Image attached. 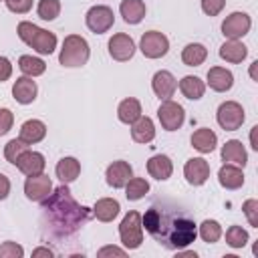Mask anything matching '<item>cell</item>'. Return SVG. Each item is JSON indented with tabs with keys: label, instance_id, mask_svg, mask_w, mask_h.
<instances>
[{
	"label": "cell",
	"instance_id": "6da1fadb",
	"mask_svg": "<svg viewBox=\"0 0 258 258\" xmlns=\"http://www.w3.org/2000/svg\"><path fill=\"white\" fill-rule=\"evenodd\" d=\"M141 224L145 226L147 234L167 250H181L198 236L196 222L189 212L171 202L149 206L141 218Z\"/></svg>",
	"mask_w": 258,
	"mask_h": 258
},
{
	"label": "cell",
	"instance_id": "7a4b0ae2",
	"mask_svg": "<svg viewBox=\"0 0 258 258\" xmlns=\"http://www.w3.org/2000/svg\"><path fill=\"white\" fill-rule=\"evenodd\" d=\"M89 208L81 206L73 196L67 183L58 185L48 198L42 200V224L50 236L67 238L75 234L89 222Z\"/></svg>",
	"mask_w": 258,
	"mask_h": 258
},
{
	"label": "cell",
	"instance_id": "3957f363",
	"mask_svg": "<svg viewBox=\"0 0 258 258\" xmlns=\"http://www.w3.org/2000/svg\"><path fill=\"white\" fill-rule=\"evenodd\" d=\"M20 40H24L28 46H32L36 52L40 54H50L54 48H56V36L54 32H48L32 22H20L18 28H16Z\"/></svg>",
	"mask_w": 258,
	"mask_h": 258
},
{
	"label": "cell",
	"instance_id": "277c9868",
	"mask_svg": "<svg viewBox=\"0 0 258 258\" xmlns=\"http://www.w3.org/2000/svg\"><path fill=\"white\" fill-rule=\"evenodd\" d=\"M89 54H91L89 42L79 34H69L62 42L58 62L62 67H83L89 60Z\"/></svg>",
	"mask_w": 258,
	"mask_h": 258
},
{
	"label": "cell",
	"instance_id": "5b68a950",
	"mask_svg": "<svg viewBox=\"0 0 258 258\" xmlns=\"http://www.w3.org/2000/svg\"><path fill=\"white\" fill-rule=\"evenodd\" d=\"M119 236L121 242L127 250L139 248L143 242V224H141V214L131 210L129 214H125V218L119 224Z\"/></svg>",
	"mask_w": 258,
	"mask_h": 258
},
{
	"label": "cell",
	"instance_id": "8992f818",
	"mask_svg": "<svg viewBox=\"0 0 258 258\" xmlns=\"http://www.w3.org/2000/svg\"><path fill=\"white\" fill-rule=\"evenodd\" d=\"M216 119H218V123H220L222 129H226V131H236V129L242 127L246 115H244V109H242L240 103H236V101H226V103H222V105L218 107Z\"/></svg>",
	"mask_w": 258,
	"mask_h": 258
},
{
	"label": "cell",
	"instance_id": "52a82bcc",
	"mask_svg": "<svg viewBox=\"0 0 258 258\" xmlns=\"http://www.w3.org/2000/svg\"><path fill=\"white\" fill-rule=\"evenodd\" d=\"M157 117H159V123L165 131H175L183 125L185 121V113H183V107L171 99H165L159 109H157Z\"/></svg>",
	"mask_w": 258,
	"mask_h": 258
},
{
	"label": "cell",
	"instance_id": "ba28073f",
	"mask_svg": "<svg viewBox=\"0 0 258 258\" xmlns=\"http://www.w3.org/2000/svg\"><path fill=\"white\" fill-rule=\"evenodd\" d=\"M139 48L141 52L147 56V58H161L167 54L169 50V40L163 32H157V30H149L141 36L139 40Z\"/></svg>",
	"mask_w": 258,
	"mask_h": 258
},
{
	"label": "cell",
	"instance_id": "9c48e42d",
	"mask_svg": "<svg viewBox=\"0 0 258 258\" xmlns=\"http://www.w3.org/2000/svg\"><path fill=\"white\" fill-rule=\"evenodd\" d=\"M85 22H87L89 30H93L95 34H103V32H107L113 26L115 16H113V10L109 6H103L101 4V6L89 8V12L85 16Z\"/></svg>",
	"mask_w": 258,
	"mask_h": 258
},
{
	"label": "cell",
	"instance_id": "30bf717a",
	"mask_svg": "<svg viewBox=\"0 0 258 258\" xmlns=\"http://www.w3.org/2000/svg\"><path fill=\"white\" fill-rule=\"evenodd\" d=\"M252 26V20L246 12H232L224 22H222V34L228 40H238L244 34H248Z\"/></svg>",
	"mask_w": 258,
	"mask_h": 258
},
{
	"label": "cell",
	"instance_id": "8fae6325",
	"mask_svg": "<svg viewBox=\"0 0 258 258\" xmlns=\"http://www.w3.org/2000/svg\"><path fill=\"white\" fill-rule=\"evenodd\" d=\"M52 191V181L48 175H28L24 181V194L28 200L32 202H42L44 198H48V194Z\"/></svg>",
	"mask_w": 258,
	"mask_h": 258
},
{
	"label": "cell",
	"instance_id": "7c38bea8",
	"mask_svg": "<svg viewBox=\"0 0 258 258\" xmlns=\"http://www.w3.org/2000/svg\"><path fill=\"white\" fill-rule=\"evenodd\" d=\"M109 54L119 62H125L129 58H133V54H135L133 38L127 36V34H113L111 40H109Z\"/></svg>",
	"mask_w": 258,
	"mask_h": 258
},
{
	"label": "cell",
	"instance_id": "4fadbf2b",
	"mask_svg": "<svg viewBox=\"0 0 258 258\" xmlns=\"http://www.w3.org/2000/svg\"><path fill=\"white\" fill-rule=\"evenodd\" d=\"M183 175L187 179V183L191 185H202L206 183V179L210 177V163L204 157H191L185 161L183 165Z\"/></svg>",
	"mask_w": 258,
	"mask_h": 258
},
{
	"label": "cell",
	"instance_id": "5bb4252c",
	"mask_svg": "<svg viewBox=\"0 0 258 258\" xmlns=\"http://www.w3.org/2000/svg\"><path fill=\"white\" fill-rule=\"evenodd\" d=\"M26 177L28 175H38V173H42L44 171V165H46V161H44V155L42 153H38V151H30V149H26L18 159H16V163H14Z\"/></svg>",
	"mask_w": 258,
	"mask_h": 258
},
{
	"label": "cell",
	"instance_id": "9a60e30c",
	"mask_svg": "<svg viewBox=\"0 0 258 258\" xmlns=\"http://www.w3.org/2000/svg\"><path fill=\"white\" fill-rule=\"evenodd\" d=\"M105 177H107V183L111 187H125V183L133 177V169H131V165L127 161H121L119 159V161H113L107 167Z\"/></svg>",
	"mask_w": 258,
	"mask_h": 258
},
{
	"label": "cell",
	"instance_id": "2e32d148",
	"mask_svg": "<svg viewBox=\"0 0 258 258\" xmlns=\"http://www.w3.org/2000/svg\"><path fill=\"white\" fill-rule=\"evenodd\" d=\"M151 87H153V93L159 97V99H169L173 93H175V87H177V81L175 77L169 73V71H157L153 75V81H151Z\"/></svg>",
	"mask_w": 258,
	"mask_h": 258
},
{
	"label": "cell",
	"instance_id": "e0dca14e",
	"mask_svg": "<svg viewBox=\"0 0 258 258\" xmlns=\"http://www.w3.org/2000/svg\"><path fill=\"white\" fill-rule=\"evenodd\" d=\"M36 93H38V87L36 83L32 81V77H20L16 79V83L12 85V95L14 99L20 103V105H28L36 99Z\"/></svg>",
	"mask_w": 258,
	"mask_h": 258
},
{
	"label": "cell",
	"instance_id": "ac0fdd59",
	"mask_svg": "<svg viewBox=\"0 0 258 258\" xmlns=\"http://www.w3.org/2000/svg\"><path fill=\"white\" fill-rule=\"evenodd\" d=\"M208 85L210 89L218 91V93H226L232 89L234 85V75L228 71V69H222V67H212L208 71Z\"/></svg>",
	"mask_w": 258,
	"mask_h": 258
},
{
	"label": "cell",
	"instance_id": "d6986e66",
	"mask_svg": "<svg viewBox=\"0 0 258 258\" xmlns=\"http://www.w3.org/2000/svg\"><path fill=\"white\" fill-rule=\"evenodd\" d=\"M218 179H220V185L226 187V189H238V187L244 185V173L234 163L222 165L220 171H218Z\"/></svg>",
	"mask_w": 258,
	"mask_h": 258
},
{
	"label": "cell",
	"instance_id": "ffe728a7",
	"mask_svg": "<svg viewBox=\"0 0 258 258\" xmlns=\"http://www.w3.org/2000/svg\"><path fill=\"white\" fill-rule=\"evenodd\" d=\"M222 159L228 161V163H234L238 167H244L246 161H248V153H246L242 141H238V139L226 141L224 147H222Z\"/></svg>",
	"mask_w": 258,
	"mask_h": 258
},
{
	"label": "cell",
	"instance_id": "44dd1931",
	"mask_svg": "<svg viewBox=\"0 0 258 258\" xmlns=\"http://www.w3.org/2000/svg\"><path fill=\"white\" fill-rule=\"evenodd\" d=\"M147 171H149L151 177H155L159 181H165L173 173V163L167 155H153L147 161Z\"/></svg>",
	"mask_w": 258,
	"mask_h": 258
},
{
	"label": "cell",
	"instance_id": "7402d4cb",
	"mask_svg": "<svg viewBox=\"0 0 258 258\" xmlns=\"http://www.w3.org/2000/svg\"><path fill=\"white\" fill-rule=\"evenodd\" d=\"M44 135H46V125H44L42 121H38V119H28V121L22 123V127H20V135H18V137H20L24 143L32 145V143L42 141Z\"/></svg>",
	"mask_w": 258,
	"mask_h": 258
},
{
	"label": "cell",
	"instance_id": "603a6c76",
	"mask_svg": "<svg viewBox=\"0 0 258 258\" xmlns=\"http://www.w3.org/2000/svg\"><path fill=\"white\" fill-rule=\"evenodd\" d=\"M131 137L135 143H149L155 137V125L149 117H139L131 123Z\"/></svg>",
	"mask_w": 258,
	"mask_h": 258
},
{
	"label": "cell",
	"instance_id": "cb8c5ba5",
	"mask_svg": "<svg viewBox=\"0 0 258 258\" xmlns=\"http://www.w3.org/2000/svg\"><path fill=\"white\" fill-rule=\"evenodd\" d=\"M216 143H218V137H216V133H214L212 129H208V127H202V129L194 131V135H191V145H194V149H198L200 153H210V151H214V149H216Z\"/></svg>",
	"mask_w": 258,
	"mask_h": 258
},
{
	"label": "cell",
	"instance_id": "d4e9b609",
	"mask_svg": "<svg viewBox=\"0 0 258 258\" xmlns=\"http://www.w3.org/2000/svg\"><path fill=\"white\" fill-rule=\"evenodd\" d=\"M119 10H121V16H123V20L127 24H139L143 20V16H145L143 0H123Z\"/></svg>",
	"mask_w": 258,
	"mask_h": 258
},
{
	"label": "cell",
	"instance_id": "484cf974",
	"mask_svg": "<svg viewBox=\"0 0 258 258\" xmlns=\"http://www.w3.org/2000/svg\"><path fill=\"white\" fill-rule=\"evenodd\" d=\"M248 54V48L240 42V40H226L222 46H220V56L226 60V62H232V64H238L246 58Z\"/></svg>",
	"mask_w": 258,
	"mask_h": 258
},
{
	"label": "cell",
	"instance_id": "4316f807",
	"mask_svg": "<svg viewBox=\"0 0 258 258\" xmlns=\"http://www.w3.org/2000/svg\"><path fill=\"white\" fill-rule=\"evenodd\" d=\"M179 91H181L183 97H187V99H191V101H198V99H202L204 93H206V83H204L200 77L187 75V77H183V79L179 81Z\"/></svg>",
	"mask_w": 258,
	"mask_h": 258
},
{
	"label": "cell",
	"instance_id": "83f0119b",
	"mask_svg": "<svg viewBox=\"0 0 258 258\" xmlns=\"http://www.w3.org/2000/svg\"><path fill=\"white\" fill-rule=\"evenodd\" d=\"M56 177L62 181V183H71L79 177L81 173V163L75 159V157H62L58 163H56Z\"/></svg>",
	"mask_w": 258,
	"mask_h": 258
},
{
	"label": "cell",
	"instance_id": "f1b7e54d",
	"mask_svg": "<svg viewBox=\"0 0 258 258\" xmlns=\"http://www.w3.org/2000/svg\"><path fill=\"white\" fill-rule=\"evenodd\" d=\"M119 210H121V206H119L117 200H113V198H103V200H99V202L95 204L93 214H95V218L101 220V222H113V220L117 218Z\"/></svg>",
	"mask_w": 258,
	"mask_h": 258
},
{
	"label": "cell",
	"instance_id": "f546056e",
	"mask_svg": "<svg viewBox=\"0 0 258 258\" xmlns=\"http://www.w3.org/2000/svg\"><path fill=\"white\" fill-rule=\"evenodd\" d=\"M117 115H119V121L131 125V123H135V121L141 117V103H139L137 99H133V97L123 99V101L119 103Z\"/></svg>",
	"mask_w": 258,
	"mask_h": 258
},
{
	"label": "cell",
	"instance_id": "4dcf8cb0",
	"mask_svg": "<svg viewBox=\"0 0 258 258\" xmlns=\"http://www.w3.org/2000/svg\"><path fill=\"white\" fill-rule=\"evenodd\" d=\"M208 56V48L200 42H191L181 50V60L187 67H200Z\"/></svg>",
	"mask_w": 258,
	"mask_h": 258
},
{
	"label": "cell",
	"instance_id": "1f68e13d",
	"mask_svg": "<svg viewBox=\"0 0 258 258\" xmlns=\"http://www.w3.org/2000/svg\"><path fill=\"white\" fill-rule=\"evenodd\" d=\"M18 67H20V71H22L26 77H38V75H42L44 69H46V64H44L42 58H36V56H30V54H22V56L18 58Z\"/></svg>",
	"mask_w": 258,
	"mask_h": 258
},
{
	"label": "cell",
	"instance_id": "d6a6232c",
	"mask_svg": "<svg viewBox=\"0 0 258 258\" xmlns=\"http://www.w3.org/2000/svg\"><path fill=\"white\" fill-rule=\"evenodd\" d=\"M147 191H149V183H147V179H143V177H131V179L125 183V196H127V200H131V202L141 200Z\"/></svg>",
	"mask_w": 258,
	"mask_h": 258
},
{
	"label": "cell",
	"instance_id": "836d02e7",
	"mask_svg": "<svg viewBox=\"0 0 258 258\" xmlns=\"http://www.w3.org/2000/svg\"><path fill=\"white\" fill-rule=\"evenodd\" d=\"M200 236H202L204 242L214 244V242H218L220 236H222V226H220L216 220H204L202 226H200Z\"/></svg>",
	"mask_w": 258,
	"mask_h": 258
},
{
	"label": "cell",
	"instance_id": "e575fe53",
	"mask_svg": "<svg viewBox=\"0 0 258 258\" xmlns=\"http://www.w3.org/2000/svg\"><path fill=\"white\" fill-rule=\"evenodd\" d=\"M226 242H228V246H232V248H242V246H246V242H248V232H246L242 226H230V228L226 230Z\"/></svg>",
	"mask_w": 258,
	"mask_h": 258
},
{
	"label": "cell",
	"instance_id": "d590c367",
	"mask_svg": "<svg viewBox=\"0 0 258 258\" xmlns=\"http://www.w3.org/2000/svg\"><path fill=\"white\" fill-rule=\"evenodd\" d=\"M36 12L42 20H54L60 14V2L58 0H40Z\"/></svg>",
	"mask_w": 258,
	"mask_h": 258
},
{
	"label": "cell",
	"instance_id": "8d00e7d4",
	"mask_svg": "<svg viewBox=\"0 0 258 258\" xmlns=\"http://www.w3.org/2000/svg\"><path fill=\"white\" fill-rule=\"evenodd\" d=\"M28 149V143H24L20 137L18 139H12L4 145V157L10 161V163H16V159Z\"/></svg>",
	"mask_w": 258,
	"mask_h": 258
},
{
	"label": "cell",
	"instance_id": "74e56055",
	"mask_svg": "<svg viewBox=\"0 0 258 258\" xmlns=\"http://www.w3.org/2000/svg\"><path fill=\"white\" fill-rule=\"evenodd\" d=\"M22 256H24V250L16 242H4L0 246V258H22Z\"/></svg>",
	"mask_w": 258,
	"mask_h": 258
},
{
	"label": "cell",
	"instance_id": "f35d334b",
	"mask_svg": "<svg viewBox=\"0 0 258 258\" xmlns=\"http://www.w3.org/2000/svg\"><path fill=\"white\" fill-rule=\"evenodd\" d=\"M242 210H244V214H246L250 226L258 228V202H256V200H246L244 206H242Z\"/></svg>",
	"mask_w": 258,
	"mask_h": 258
},
{
	"label": "cell",
	"instance_id": "ab89813d",
	"mask_svg": "<svg viewBox=\"0 0 258 258\" xmlns=\"http://www.w3.org/2000/svg\"><path fill=\"white\" fill-rule=\"evenodd\" d=\"M226 6V0H202V10L208 14V16H216L224 10Z\"/></svg>",
	"mask_w": 258,
	"mask_h": 258
},
{
	"label": "cell",
	"instance_id": "60d3db41",
	"mask_svg": "<svg viewBox=\"0 0 258 258\" xmlns=\"http://www.w3.org/2000/svg\"><path fill=\"white\" fill-rule=\"evenodd\" d=\"M8 10L14 14H26L32 8V0H4Z\"/></svg>",
	"mask_w": 258,
	"mask_h": 258
},
{
	"label": "cell",
	"instance_id": "b9f144b4",
	"mask_svg": "<svg viewBox=\"0 0 258 258\" xmlns=\"http://www.w3.org/2000/svg\"><path fill=\"white\" fill-rule=\"evenodd\" d=\"M14 123V115L10 109H0V135H6L12 129Z\"/></svg>",
	"mask_w": 258,
	"mask_h": 258
},
{
	"label": "cell",
	"instance_id": "7bdbcfd3",
	"mask_svg": "<svg viewBox=\"0 0 258 258\" xmlns=\"http://www.w3.org/2000/svg\"><path fill=\"white\" fill-rule=\"evenodd\" d=\"M10 75H12V64H10V60H8L6 56H0V83L8 81Z\"/></svg>",
	"mask_w": 258,
	"mask_h": 258
},
{
	"label": "cell",
	"instance_id": "ee69618b",
	"mask_svg": "<svg viewBox=\"0 0 258 258\" xmlns=\"http://www.w3.org/2000/svg\"><path fill=\"white\" fill-rule=\"evenodd\" d=\"M97 256H99V258H105V256H125V250L115 248V246H105V248H101V250L97 252Z\"/></svg>",
	"mask_w": 258,
	"mask_h": 258
},
{
	"label": "cell",
	"instance_id": "f6af8a7d",
	"mask_svg": "<svg viewBox=\"0 0 258 258\" xmlns=\"http://www.w3.org/2000/svg\"><path fill=\"white\" fill-rule=\"evenodd\" d=\"M10 194V181L4 173H0V200H4Z\"/></svg>",
	"mask_w": 258,
	"mask_h": 258
},
{
	"label": "cell",
	"instance_id": "bcb514c9",
	"mask_svg": "<svg viewBox=\"0 0 258 258\" xmlns=\"http://www.w3.org/2000/svg\"><path fill=\"white\" fill-rule=\"evenodd\" d=\"M32 256H34V258H36V256H48V258H50V256H52V250H48V248H36V250L32 252Z\"/></svg>",
	"mask_w": 258,
	"mask_h": 258
},
{
	"label": "cell",
	"instance_id": "7dc6e473",
	"mask_svg": "<svg viewBox=\"0 0 258 258\" xmlns=\"http://www.w3.org/2000/svg\"><path fill=\"white\" fill-rule=\"evenodd\" d=\"M256 131H258V127H252V133H250V141H252V149H258V143H256Z\"/></svg>",
	"mask_w": 258,
	"mask_h": 258
},
{
	"label": "cell",
	"instance_id": "c3c4849f",
	"mask_svg": "<svg viewBox=\"0 0 258 258\" xmlns=\"http://www.w3.org/2000/svg\"><path fill=\"white\" fill-rule=\"evenodd\" d=\"M256 67H258V60L256 62H252V67H250V75H252V79L256 81Z\"/></svg>",
	"mask_w": 258,
	"mask_h": 258
},
{
	"label": "cell",
	"instance_id": "681fc988",
	"mask_svg": "<svg viewBox=\"0 0 258 258\" xmlns=\"http://www.w3.org/2000/svg\"><path fill=\"white\" fill-rule=\"evenodd\" d=\"M177 256H189V258H196V252H179V250H177Z\"/></svg>",
	"mask_w": 258,
	"mask_h": 258
}]
</instances>
